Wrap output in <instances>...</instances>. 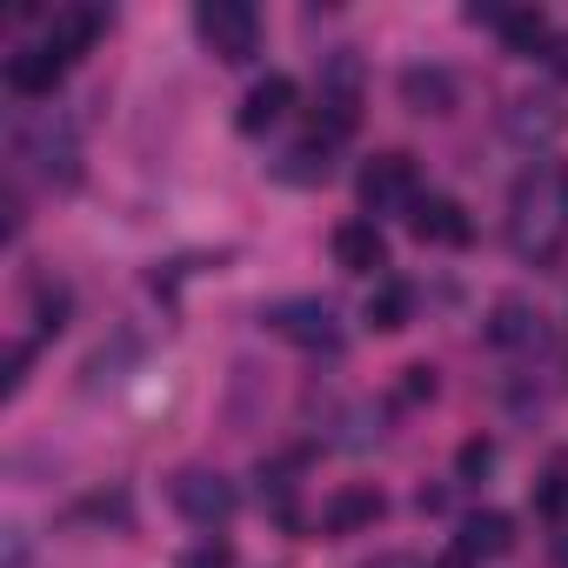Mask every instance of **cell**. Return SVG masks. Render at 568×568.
<instances>
[{"mask_svg": "<svg viewBox=\"0 0 568 568\" xmlns=\"http://www.w3.org/2000/svg\"><path fill=\"white\" fill-rule=\"evenodd\" d=\"M508 241L521 261H555L561 241H568V168L541 161V168H521L515 187H508Z\"/></svg>", "mask_w": 568, "mask_h": 568, "instance_id": "obj_1", "label": "cell"}, {"mask_svg": "<svg viewBox=\"0 0 568 568\" xmlns=\"http://www.w3.org/2000/svg\"><path fill=\"white\" fill-rule=\"evenodd\" d=\"M14 154L48 181V187H74L81 181V128L68 114H41L34 128L14 134Z\"/></svg>", "mask_w": 568, "mask_h": 568, "instance_id": "obj_2", "label": "cell"}, {"mask_svg": "<svg viewBox=\"0 0 568 568\" xmlns=\"http://www.w3.org/2000/svg\"><path fill=\"white\" fill-rule=\"evenodd\" d=\"M194 34L207 41L214 61L241 68V61H254V48H261V14L241 8V0H201V8H194Z\"/></svg>", "mask_w": 568, "mask_h": 568, "instance_id": "obj_3", "label": "cell"}, {"mask_svg": "<svg viewBox=\"0 0 568 568\" xmlns=\"http://www.w3.org/2000/svg\"><path fill=\"white\" fill-rule=\"evenodd\" d=\"M261 322H267L281 342L308 348V355H342V328H335V308H328V302H315V295H302V302H274Z\"/></svg>", "mask_w": 568, "mask_h": 568, "instance_id": "obj_4", "label": "cell"}, {"mask_svg": "<svg viewBox=\"0 0 568 568\" xmlns=\"http://www.w3.org/2000/svg\"><path fill=\"white\" fill-rule=\"evenodd\" d=\"M168 495H174V508H181L194 528H227V521H234V508H241L234 481H227V475H214V468H181V475L168 481Z\"/></svg>", "mask_w": 568, "mask_h": 568, "instance_id": "obj_5", "label": "cell"}, {"mask_svg": "<svg viewBox=\"0 0 568 568\" xmlns=\"http://www.w3.org/2000/svg\"><path fill=\"white\" fill-rule=\"evenodd\" d=\"M422 201V168H415V154H375L368 168H362V207L368 214H395V207H415Z\"/></svg>", "mask_w": 568, "mask_h": 568, "instance_id": "obj_6", "label": "cell"}, {"mask_svg": "<svg viewBox=\"0 0 568 568\" xmlns=\"http://www.w3.org/2000/svg\"><path fill=\"white\" fill-rule=\"evenodd\" d=\"M61 74H68V61H61L48 41H34V48L8 54V94H14V101H54Z\"/></svg>", "mask_w": 568, "mask_h": 568, "instance_id": "obj_7", "label": "cell"}, {"mask_svg": "<svg viewBox=\"0 0 568 568\" xmlns=\"http://www.w3.org/2000/svg\"><path fill=\"white\" fill-rule=\"evenodd\" d=\"M408 227H415V241H435V247H468V241H475L468 207L448 201V194H422V201L408 207Z\"/></svg>", "mask_w": 568, "mask_h": 568, "instance_id": "obj_8", "label": "cell"}, {"mask_svg": "<svg viewBox=\"0 0 568 568\" xmlns=\"http://www.w3.org/2000/svg\"><path fill=\"white\" fill-rule=\"evenodd\" d=\"M488 342L495 348H508V355H541L548 348V322H541V308H528V302H495V315H488Z\"/></svg>", "mask_w": 568, "mask_h": 568, "instance_id": "obj_9", "label": "cell"}, {"mask_svg": "<svg viewBox=\"0 0 568 568\" xmlns=\"http://www.w3.org/2000/svg\"><path fill=\"white\" fill-rule=\"evenodd\" d=\"M402 101H408L415 114H455L462 81H455L448 68H435V61H415V68H402Z\"/></svg>", "mask_w": 568, "mask_h": 568, "instance_id": "obj_10", "label": "cell"}, {"mask_svg": "<svg viewBox=\"0 0 568 568\" xmlns=\"http://www.w3.org/2000/svg\"><path fill=\"white\" fill-rule=\"evenodd\" d=\"M141 362V335L134 328H114V342H101L88 362H81V388L88 395H101V388H114V382H128V368Z\"/></svg>", "mask_w": 568, "mask_h": 568, "instance_id": "obj_11", "label": "cell"}, {"mask_svg": "<svg viewBox=\"0 0 568 568\" xmlns=\"http://www.w3.org/2000/svg\"><path fill=\"white\" fill-rule=\"evenodd\" d=\"M388 515V501H382V488H368V481H355V488H342V495H328V508H322V528L328 535H362V528H375Z\"/></svg>", "mask_w": 568, "mask_h": 568, "instance_id": "obj_12", "label": "cell"}, {"mask_svg": "<svg viewBox=\"0 0 568 568\" xmlns=\"http://www.w3.org/2000/svg\"><path fill=\"white\" fill-rule=\"evenodd\" d=\"M288 108H295V81H288V74H267V81H254V88H247V101H241L234 128H241V134H267Z\"/></svg>", "mask_w": 568, "mask_h": 568, "instance_id": "obj_13", "label": "cell"}, {"mask_svg": "<svg viewBox=\"0 0 568 568\" xmlns=\"http://www.w3.org/2000/svg\"><path fill=\"white\" fill-rule=\"evenodd\" d=\"M335 267H348V274H382V267H388L382 227H375V221H342V227H335Z\"/></svg>", "mask_w": 568, "mask_h": 568, "instance_id": "obj_14", "label": "cell"}, {"mask_svg": "<svg viewBox=\"0 0 568 568\" xmlns=\"http://www.w3.org/2000/svg\"><path fill=\"white\" fill-rule=\"evenodd\" d=\"M101 28H108V14H101V8H61V14H54V28H48V48H54L61 61H81V54L101 41Z\"/></svg>", "mask_w": 568, "mask_h": 568, "instance_id": "obj_15", "label": "cell"}, {"mask_svg": "<svg viewBox=\"0 0 568 568\" xmlns=\"http://www.w3.org/2000/svg\"><path fill=\"white\" fill-rule=\"evenodd\" d=\"M501 128H508L521 148H541V141H555V134H561V108H555V101H535V94H521V101H508Z\"/></svg>", "mask_w": 568, "mask_h": 568, "instance_id": "obj_16", "label": "cell"}, {"mask_svg": "<svg viewBox=\"0 0 568 568\" xmlns=\"http://www.w3.org/2000/svg\"><path fill=\"white\" fill-rule=\"evenodd\" d=\"M508 548H515V521H508L501 508H481V515L462 521V555H468V561H495V555H508Z\"/></svg>", "mask_w": 568, "mask_h": 568, "instance_id": "obj_17", "label": "cell"}, {"mask_svg": "<svg viewBox=\"0 0 568 568\" xmlns=\"http://www.w3.org/2000/svg\"><path fill=\"white\" fill-rule=\"evenodd\" d=\"M408 322H415V288H408V281H375V295H368V328L402 335Z\"/></svg>", "mask_w": 568, "mask_h": 568, "instance_id": "obj_18", "label": "cell"}, {"mask_svg": "<svg viewBox=\"0 0 568 568\" xmlns=\"http://www.w3.org/2000/svg\"><path fill=\"white\" fill-rule=\"evenodd\" d=\"M328 141H302V148H288L274 161V181H288V187H315V181H328Z\"/></svg>", "mask_w": 568, "mask_h": 568, "instance_id": "obj_19", "label": "cell"}, {"mask_svg": "<svg viewBox=\"0 0 568 568\" xmlns=\"http://www.w3.org/2000/svg\"><path fill=\"white\" fill-rule=\"evenodd\" d=\"M68 308H74V295L61 288V281H41V288H34V328L41 335H61L68 328Z\"/></svg>", "mask_w": 568, "mask_h": 568, "instance_id": "obj_20", "label": "cell"}, {"mask_svg": "<svg viewBox=\"0 0 568 568\" xmlns=\"http://www.w3.org/2000/svg\"><path fill=\"white\" fill-rule=\"evenodd\" d=\"M488 468H495V442H481V435H475V442H462V455H455V475H462V481H481Z\"/></svg>", "mask_w": 568, "mask_h": 568, "instance_id": "obj_21", "label": "cell"}, {"mask_svg": "<svg viewBox=\"0 0 568 568\" xmlns=\"http://www.w3.org/2000/svg\"><path fill=\"white\" fill-rule=\"evenodd\" d=\"M81 521H114V528H128L134 508H128V495H94V501H81Z\"/></svg>", "mask_w": 568, "mask_h": 568, "instance_id": "obj_22", "label": "cell"}, {"mask_svg": "<svg viewBox=\"0 0 568 568\" xmlns=\"http://www.w3.org/2000/svg\"><path fill=\"white\" fill-rule=\"evenodd\" d=\"M428 395H435V368H402L395 402H402V408H415V402H428Z\"/></svg>", "mask_w": 568, "mask_h": 568, "instance_id": "obj_23", "label": "cell"}, {"mask_svg": "<svg viewBox=\"0 0 568 568\" xmlns=\"http://www.w3.org/2000/svg\"><path fill=\"white\" fill-rule=\"evenodd\" d=\"M28 368H34V342H14V348H8V395L28 388Z\"/></svg>", "mask_w": 568, "mask_h": 568, "instance_id": "obj_24", "label": "cell"}, {"mask_svg": "<svg viewBox=\"0 0 568 568\" xmlns=\"http://www.w3.org/2000/svg\"><path fill=\"white\" fill-rule=\"evenodd\" d=\"M181 568H234V548H227V541H207V548L181 555Z\"/></svg>", "mask_w": 568, "mask_h": 568, "instance_id": "obj_25", "label": "cell"}, {"mask_svg": "<svg viewBox=\"0 0 568 568\" xmlns=\"http://www.w3.org/2000/svg\"><path fill=\"white\" fill-rule=\"evenodd\" d=\"M541 61H548V68H555V74H561V81H568V34H555V41H548V54H541Z\"/></svg>", "mask_w": 568, "mask_h": 568, "instance_id": "obj_26", "label": "cell"}, {"mask_svg": "<svg viewBox=\"0 0 568 568\" xmlns=\"http://www.w3.org/2000/svg\"><path fill=\"white\" fill-rule=\"evenodd\" d=\"M8 568H28V541H21V528H14V541H8Z\"/></svg>", "mask_w": 568, "mask_h": 568, "instance_id": "obj_27", "label": "cell"}, {"mask_svg": "<svg viewBox=\"0 0 568 568\" xmlns=\"http://www.w3.org/2000/svg\"><path fill=\"white\" fill-rule=\"evenodd\" d=\"M368 568H422L415 555H382V561H368Z\"/></svg>", "mask_w": 568, "mask_h": 568, "instance_id": "obj_28", "label": "cell"}, {"mask_svg": "<svg viewBox=\"0 0 568 568\" xmlns=\"http://www.w3.org/2000/svg\"><path fill=\"white\" fill-rule=\"evenodd\" d=\"M435 568H468V555H462V548H455V555H448V561H435Z\"/></svg>", "mask_w": 568, "mask_h": 568, "instance_id": "obj_29", "label": "cell"}]
</instances>
